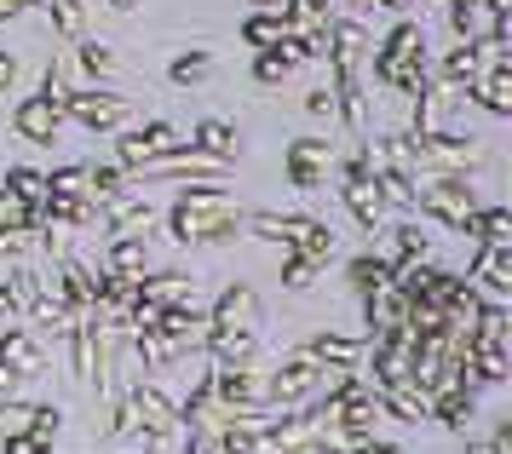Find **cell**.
<instances>
[{"label":"cell","instance_id":"6da1fadb","mask_svg":"<svg viewBox=\"0 0 512 454\" xmlns=\"http://www.w3.org/2000/svg\"><path fill=\"white\" fill-rule=\"evenodd\" d=\"M167 225H173V236H179L185 248L190 242H231L236 225H242V207H236L225 190H190V196L173 202Z\"/></svg>","mask_w":512,"mask_h":454},{"label":"cell","instance_id":"7a4b0ae2","mask_svg":"<svg viewBox=\"0 0 512 454\" xmlns=\"http://www.w3.org/2000/svg\"><path fill=\"white\" fill-rule=\"evenodd\" d=\"M426 35H420V23H397L386 46H380V58H374V75H380V87L392 92H426L432 87V69H426Z\"/></svg>","mask_w":512,"mask_h":454},{"label":"cell","instance_id":"3957f363","mask_svg":"<svg viewBox=\"0 0 512 454\" xmlns=\"http://www.w3.org/2000/svg\"><path fill=\"white\" fill-rule=\"evenodd\" d=\"M415 202L432 213V219H443L449 230H466L472 225V213H478V196L466 190L461 173H432V179L415 190Z\"/></svg>","mask_w":512,"mask_h":454},{"label":"cell","instance_id":"277c9868","mask_svg":"<svg viewBox=\"0 0 512 454\" xmlns=\"http://www.w3.org/2000/svg\"><path fill=\"white\" fill-rule=\"evenodd\" d=\"M409 150H415V167L426 173H466V167H478L484 150H478V138H455V133H415L409 138Z\"/></svg>","mask_w":512,"mask_h":454},{"label":"cell","instance_id":"5b68a950","mask_svg":"<svg viewBox=\"0 0 512 454\" xmlns=\"http://www.w3.org/2000/svg\"><path fill=\"white\" fill-rule=\"evenodd\" d=\"M64 115H75V121H81V127H93V133H121V127L133 121V104H127V98H116V92L81 87V92H70Z\"/></svg>","mask_w":512,"mask_h":454},{"label":"cell","instance_id":"8992f818","mask_svg":"<svg viewBox=\"0 0 512 454\" xmlns=\"http://www.w3.org/2000/svg\"><path fill=\"white\" fill-rule=\"evenodd\" d=\"M282 167H288L294 190H317V184H328V173H334V144H323V138H294L288 156H282Z\"/></svg>","mask_w":512,"mask_h":454},{"label":"cell","instance_id":"52a82bcc","mask_svg":"<svg viewBox=\"0 0 512 454\" xmlns=\"http://www.w3.org/2000/svg\"><path fill=\"white\" fill-rule=\"evenodd\" d=\"M156 334H162L167 357H185V351H196V345H208L213 322H208V317H196L190 305H167L162 317H156Z\"/></svg>","mask_w":512,"mask_h":454},{"label":"cell","instance_id":"ba28073f","mask_svg":"<svg viewBox=\"0 0 512 454\" xmlns=\"http://www.w3.org/2000/svg\"><path fill=\"white\" fill-rule=\"evenodd\" d=\"M340 196H346L351 219H357L363 230H374L380 219H386V196H380V184H374V173L363 167V156H357V161L346 167V190H340Z\"/></svg>","mask_w":512,"mask_h":454},{"label":"cell","instance_id":"9c48e42d","mask_svg":"<svg viewBox=\"0 0 512 454\" xmlns=\"http://www.w3.org/2000/svg\"><path fill=\"white\" fill-rule=\"evenodd\" d=\"M167 150H179V133H173L167 121H150V127H133V133H121V144H116L121 167H150V161H162Z\"/></svg>","mask_w":512,"mask_h":454},{"label":"cell","instance_id":"30bf717a","mask_svg":"<svg viewBox=\"0 0 512 454\" xmlns=\"http://www.w3.org/2000/svg\"><path fill=\"white\" fill-rule=\"evenodd\" d=\"M323 386H328L323 363L300 351V357H294L288 368H277V374H271V403H305L311 391H323Z\"/></svg>","mask_w":512,"mask_h":454},{"label":"cell","instance_id":"8fae6325","mask_svg":"<svg viewBox=\"0 0 512 454\" xmlns=\"http://www.w3.org/2000/svg\"><path fill=\"white\" fill-rule=\"evenodd\" d=\"M213 328H225V334H254L259 328V294L248 288V282H231L225 294H219V305H213Z\"/></svg>","mask_w":512,"mask_h":454},{"label":"cell","instance_id":"7c38bea8","mask_svg":"<svg viewBox=\"0 0 512 454\" xmlns=\"http://www.w3.org/2000/svg\"><path fill=\"white\" fill-rule=\"evenodd\" d=\"M282 242L300 253V259L323 265L328 253H334V242H340V236H334L328 225H317V219H300V213H288V219H282Z\"/></svg>","mask_w":512,"mask_h":454},{"label":"cell","instance_id":"4fadbf2b","mask_svg":"<svg viewBox=\"0 0 512 454\" xmlns=\"http://www.w3.org/2000/svg\"><path fill=\"white\" fill-rule=\"evenodd\" d=\"M12 127H18L29 144H52V138H58V127H64V110H58V104H47V98H24V104H18V115H12Z\"/></svg>","mask_w":512,"mask_h":454},{"label":"cell","instance_id":"5bb4252c","mask_svg":"<svg viewBox=\"0 0 512 454\" xmlns=\"http://www.w3.org/2000/svg\"><path fill=\"white\" fill-rule=\"evenodd\" d=\"M466 98H478L489 115H501V121H507V115H512V58H507V64H484L478 87L466 92Z\"/></svg>","mask_w":512,"mask_h":454},{"label":"cell","instance_id":"9a60e30c","mask_svg":"<svg viewBox=\"0 0 512 454\" xmlns=\"http://www.w3.org/2000/svg\"><path fill=\"white\" fill-rule=\"evenodd\" d=\"M0 363L12 368L18 380H35V374L47 368V357H41V345L29 340L24 328H6V334H0Z\"/></svg>","mask_w":512,"mask_h":454},{"label":"cell","instance_id":"2e32d148","mask_svg":"<svg viewBox=\"0 0 512 454\" xmlns=\"http://www.w3.org/2000/svg\"><path fill=\"white\" fill-rule=\"evenodd\" d=\"M472 282H484L495 299L512 294V248H478L472 259Z\"/></svg>","mask_w":512,"mask_h":454},{"label":"cell","instance_id":"e0dca14e","mask_svg":"<svg viewBox=\"0 0 512 454\" xmlns=\"http://www.w3.org/2000/svg\"><path fill=\"white\" fill-rule=\"evenodd\" d=\"M363 351H369V345H363V340H346V334H323V340L305 345V357H317V363L334 368V374L357 368V363H363Z\"/></svg>","mask_w":512,"mask_h":454},{"label":"cell","instance_id":"ac0fdd59","mask_svg":"<svg viewBox=\"0 0 512 454\" xmlns=\"http://www.w3.org/2000/svg\"><path fill=\"white\" fill-rule=\"evenodd\" d=\"M466 236H478L484 248H512V213L507 207H478L472 225H466Z\"/></svg>","mask_w":512,"mask_h":454},{"label":"cell","instance_id":"d6986e66","mask_svg":"<svg viewBox=\"0 0 512 454\" xmlns=\"http://www.w3.org/2000/svg\"><path fill=\"white\" fill-rule=\"evenodd\" d=\"M185 294H190V276H179V271H162V276H139V299L144 305H185Z\"/></svg>","mask_w":512,"mask_h":454},{"label":"cell","instance_id":"ffe728a7","mask_svg":"<svg viewBox=\"0 0 512 454\" xmlns=\"http://www.w3.org/2000/svg\"><path fill=\"white\" fill-rule=\"evenodd\" d=\"M478 75H484V52H478V46H455V52H449V58H443V81H449V87H478Z\"/></svg>","mask_w":512,"mask_h":454},{"label":"cell","instance_id":"44dd1931","mask_svg":"<svg viewBox=\"0 0 512 454\" xmlns=\"http://www.w3.org/2000/svg\"><path fill=\"white\" fill-rule=\"evenodd\" d=\"M58 288H64V299H70V311L81 317L87 305L98 299V282L87 276V265H75V259H64V271H58Z\"/></svg>","mask_w":512,"mask_h":454},{"label":"cell","instance_id":"7402d4cb","mask_svg":"<svg viewBox=\"0 0 512 454\" xmlns=\"http://www.w3.org/2000/svg\"><path fill=\"white\" fill-rule=\"evenodd\" d=\"M380 409H392L397 420H432V397H426L420 386H386Z\"/></svg>","mask_w":512,"mask_h":454},{"label":"cell","instance_id":"603a6c76","mask_svg":"<svg viewBox=\"0 0 512 454\" xmlns=\"http://www.w3.org/2000/svg\"><path fill=\"white\" fill-rule=\"evenodd\" d=\"M432 414H438L443 426L466 432V420H472V391H466V386H443V391H432Z\"/></svg>","mask_w":512,"mask_h":454},{"label":"cell","instance_id":"cb8c5ba5","mask_svg":"<svg viewBox=\"0 0 512 454\" xmlns=\"http://www.w3.org/2000/svg\"><path fill=\"white\" fill-rule=\"evenodd\" d=\"M150 271V248L139 236H116L110 242V276H144Z\"/></svg>","mask_w":512,"mask_h":454},{"label":"cell","instance_id":"d4e9b609","mask_svg":"<svg viewBox=\"0 0 512 454\" xmlns=\"http://www.w3.org/2000/svg\"><path fill=\"white\" fill-rule=\"evenodd\" d=\"M47 12H52V29L64 41H87V6L81 0H47Z\"/></svg>","mask_w":512,"mask_h":454},{"label":"cell","instance_id":"484cf974","mask_svg":"<svg viewBox=\"0 0 512 454\" xmlns=\"http://www.w3.org/2000/svg\"><path fill=\"white\" fill-rule=\"evenodd\" d=\"M282 35H288V18H282V12H254V18L242 23V41L259 46V52H265V46H277Z\"/></svg>","mask_w":512,"mask_h":454},{"label":"cell","instance_id":"4316f807","mask_svg":"<svg viewBox=\"0 0 512 454\" xmlns=\"http://www.w3.org/2000/svg\"><path fill=\"white\" fill-rule=\"evenodd\" d=\"M208 345H213V357L225 368H236V363H254V334H225V328H213L208 334Z\"/></svg>","mask_w":512,"mask_h":454},{"label":"cell","instance_id":"83f0119b","mask_svg":"<svg viewBox=\"0 0 512 454\" xmlns=\"http://www.w3.org/2000/svg\"><path fill=\"white\" fill-rule=\"evenodd\" d=\"M386 282H392V265H386V259H374V253L351 259V288H357L363 299H369L374 288H386Z\"/></svg>","mask_w":512,"mask_h":454},{"label":"cell","instance_id":"f1b7e54d","mask_svg":"<svg viewBox=\"0 0 512 454\" xmlns=\"http://www.w3.org/2000/svg\"><path fill=\"white\" fill-rule=\"evenodd\" d=\"M29 420H35V409H29V403H18V397H0V443L24 437Z\"/></svg>","mask_w":512,"mask_h":454},{"label":"cell","instance_id":"f546056e","mask_svg":"<svg viewBox=\"0 0 512 454\" xmlns=\"http://www.w3.org/2000/svg\"><path fill=\"white\" fill-rule=\"evenodd\" d=\"M208 75H213L208 52H179V58H173V81H179V87H202Z\"/></svg>","mask_w":512,"mask_h":454},{"label":"cell","instance_id":"4dcf8cb0","mask_svg":"<svg viewBox=\"0 0 512 454\" xmlns=\"http://www.w3.org/2000/svg\"><path fill=\"white\" fill-rule=\"evenodd\" d=\"M196 144H202L208 156H225V161H231V150H236V133L225 127V121H202V127H196Z\"/></svg>","mask_w":512,"mask_h":454},{"label":"cell","instance_id":"1f68e13d","mask_svg":"<svg viewBox=\"0 0 512 454\" xmlns=\"http://www.w3.org/2000/svg\"><path fill=\"white\" fill-rule=\"evenodd\" d=\"M6 190H18L29 207L47 202V179H41V173H29V167H12V173H6Z\"/></svg>","mask_w":512,"mask_h":454},{"label":"cell","instance_id":"d6a6232c","mask_svg":"<svg viewBox=\"0 0 512 454\" xmlns=\"http://www.w3.org/2000/svg\"><path fill=\"white\" fill-rule=\"evenodd\" d=\"M75 69H87V75H110V69H116V52L98 46V41H81L75 46Z\"/></svg>","mask_w":512,"mask_h":454},{"label":"cell","instance_id":"836d02e7","mask_svg":"<svg viewBox=\"0 0 512 454\" xmlns=\"http://www.w3.org/2000/svg\"><path fill=\"white\" fill-rule=\"evenodd\" d=\"M288 69H294V64L282 58L277 46H265V52L254 58V81H259V87H277V81H288Z\"/></svg>","mask_w":512,"mask_h":454},{"label":"cell","instance_id":"e575fe53","mask_svg":"<svg viewBox=\"0 0 512 454\" xmlns=\"http://www.w3.org/2000/svg\"><path fill=\"white\" fill-rule=\"evenodd\" d=\"M29 219H35V207H29L18 190H6V184H0V230H6V225H29Z\"/></svg>","mask_w":512,"mask_h":454},{"label":"cell","instance_id":"d590c367","mask_svg":"<svg viewBox=\"0 0 512 454\" xmlns=\"http://www.w3.org/2000/svg\"><path fill=\"white\" fill-rule=\"evenodd\" d=\"M29 248H35V230L29 225H6L0 230V259H24Z\"/></svg>","mask_w":512,"mask_h":454},{"label":"cell","instance_id":"8d00e7d4","mask_svg":"<svg viewBox=\"0 0 512 454\" xmlns=\"http://www.w3.org/2000/svg\"><path fill=\"white\" fill-rule=\"evenodd\" d=\"M87 190H93V202H110L121 190V167H87Z\"/></svg>","mask_w":512,"mask_h":454},{"label":"cell","instance_id":"74e56055","mask_svg":"<svg viewBox=\"0 0 512 454\" xmlns=\"http://www.w3.org/2000/svg\"><path fill=\"white\" fill-rule=\"evenodd\" d=\"M432 242L420 236V225H397V259H426Z\"/></svg>","mask_w":512,"mask_h":454},{"label":"cell","instance_id":"f35d334b","mask_svg":"<svg viewBox=\"0 0 512 454\" xmlns=\"http://www.w3.org/2000/svg\"><path fill=\"white\" fill-rule=\"evenodd\" d=\"M305 110L317 115V121H328V115H340V104H334V87H311V92H305Z\"/></svg>","mask_w":512,"mask_h":454},{"label":"cell","instance_id":"ab89813d","mask_svg":"<svg viewBox=\"0 0 512 454\" xmlns=\"http://www.w3.org/2000/svg\"><path fill=\"white\" fill-rule=\"evenodd\" d=\"M58 420H64L58 409H35V420H29V437H41V443H52V437H58Z\"/></svg>","mask_w":512,"mask_h":454},{"label":"cell","instance_id":"60d3db41","mask_svg":"<svg viewBox=\"0 0 512 454\" xmlns=\"http://www.w3.org/2000/svg\"><path fill=\"white\" fill-rule=\"evenodd\" d=\"M311 276H317V265L294 253V259H288V271H282V282H288V288H311Z\"/></svg>","mask_w":512,"mask_h":454},{"label":"cell","instance_id":"b9f144b4","mask_svg":"<svg viewBox=\"0 0 512 454\" xmlns=\"http://www.w3.org/2000/svg\"><path fill=\"white\" fill-rule=\"evenodd\" d=\"M0 449H6V454H47V443H41V437H12V443H0Z\"/></svg>","mask_w":512,"mask_h":454},{"label":"cell","instance_id":"7bdbcfd3","mask_svg":"<svg viewBox=\"0 0 512 454\" xmlns=\"http://www.w3.org/2000/svg\"><path fill=\"white\" fill-rule=\"evenodd\" d=\"M12 81H18V58H12V52H0V98H6Z\"/></svg>","mask_w":512,"mask_h":454},{"label":"cell","instance_id":"ee69618b","mask_svg":"<svg viewBox=\"0 0 512 454\" xmlns=\"http://www.w3.org/2000/svg\"><path fill=\"white\" fill-rule=\"evenodd\" d=\"M12 391H18V374H12V368L0 363V397H12Z\"/></svg>","mask_w":512,"mask_h":454},{"label":"cell","instance_id":"f6af8a7d","mask_svg":"<svg viewBox=\"0 0 512 454\" xmlns=\"http://www.w3.org/2000/svg\"><path fill=\"white\" fill-rule=\"evenodd\" d=\"M351 454H397V449H386V443H374V437H363V443H357Z\"/></svg>","mask_w":512,"mask_h":454},{"label":"cell","instance_id":"bcb514c9","mask_svg":"<svg viewBox=\"0 0 512 454\" xmlns=\"http://www.w3.org/2000/svg\"><path fill=\"white\" fill-rule=\"evenodd\" d=\"M24 6H29V0H0V23H6V18H18Z\"/></svg>","mask_w":512,"mask_h":454},{"label":"cell","instance_id":"7dc6e473","mask_svg":"<svg viewBox=\"0 0 512 454\" xmlns=\"http://www.w3.org/2000/svg\"><path fill=\"white\" fill-rule=\"evenodd\" d=\"M248 6H259V12H282L288 0H248Z\"/></svg>","mask_w":512,"mask_h":454},{"label":"cell","instance_id":"c3c4849f","mask_svg":"<svg viewBox=\"0 0 512 454\" xmlns=\"http://www.w3.org/2000/svg\"><path fill=\"white\" fill-rule=\"evenodd\" d=\"M110 6H116V12H133V6H139V0H110Z\"/></svg>","mask_w":512,"mask_h":454},{"label":"cell","instance_id":"681fc988","mask_svg":"<svg viewBox=\"0 0 512 454\" xmlns=\"http://www.w3.org/2000/svg\"><path fill=\"white\" fill-rule=\"evenodd\" d=\"M466 454H495V449H489V443H472V449H466Z\"/></svg>","mask_w":512,"mask_h":454},{"label":"cell","instance_id":"f907efd6","mask_svg":"<svg viewBox=\"0 0 512 454\" xmlns=\"http://www.w3.org/2000/svg\"><path fill=\"white\" fill-rule=\"evenodd\" d=\"M380 6H397V12H403V6H415V0H380Z\"/></svg>","mask_w":512,"mask_h":454},{"label":"cell","instance_id":"816d5d0a","mask_svg":"<svg viewBox=\"0 0 512 454\" xmlns=\"http://www.w3.org/2000/svg\"><path fill=\"white\" fill-rule=\"evenodd\" d=\"M340 6H374V0H340Z\"/></svg>","mask_w":512,"mask_h":454},{"label":"cell","instance_id":"f5cc1de1","mask_svg":"<svg viewBox=\"0 0 512 454\" xmlns=\"http://www.w3.org/2000/svg\"><path fill=\"white\" fill-rule=\"evenodd\" d=\"M259 454H271V449H259Z\"/></svg>","mask_w":512,"mask_h":454}]
</instances>
